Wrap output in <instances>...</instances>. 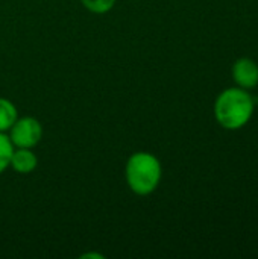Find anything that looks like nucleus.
<instances>
[{"instance_id":"nucleus-9","label":"nucleus","mask_w":258,"mask_h":259,"mask_svg":"<svg viewBox=\"0 0 258 259\" xmlns=\"http://www.w3.org/2000/svg\"><path fill=\"white\" fill-rule=\"evenodd\" d=\"M103 259L105 256L103 255H100V253H93V252H87V253H84V255H81V259Z\"/></svg>"},{"instance_id":"nucleus-5","label":"nucleus","mask_w":258,"mask_h":259,"mask_svg":"<svg viewBox=\"0 0 258 259\" xmlns=\"http://www.w3.org/2000/svg\"><path fill=\"white\" fill-rule=\"evenodd\" d=\"M9 167L20 175H29L38 167V156L32 152V149L14 147Z\"/></svg>"},{"instance_id":"nucleus-6","label":"nucleus","mask_w":258,"mask_h":259,"mask_svg":"<svg viewBox=\"0 0 258 259\" xmlns=\"http://www.w3.org/2000/svg\"><path fill=\"white\" fill-rule=\"evenodd\" d=\"M17 118L18 111L15 105L6 97H0V132H8Z\"/></svg>"},{"instance_id":"nucleus-7","label":"nucleus","mask_w":258,"mask_h":259,"mask_svg":"<svg viewBox=\"0 0 258 259\" xmlns=\"http://www.w3.org/2000/svg\"><path fill=\"white\" fill-rule=\"evenodd\" d=\"M12 152H14V146H12L8 134L0 132V175L3 171H6V168H9Z\"/></svg>"},{"instance_id":"nucleus-8","label":"nucleus","mask_w":258,"mask_h":259,"mask_svg":"<svg viewBox=\"0 0 258 259\" xmlns=\"http://www.w3.org/2000/svg\"><path fill=\"white\" fill-rule=\"evenodd\" d=\"M81 3L93 14H106L114 8L116 0H81Z\"/></svg>"},{"instance_id":"nucleus-1","label":"nucleus","mask_w":258,"mask_h":259,"mask_svg":"<svg viewBox=\"0 0 258 259\" xmlns=\"http://www.w3.org/2000/svg\"><path fill=\"white\" fill-rule=\"evenodd\" d=\"M163 176L160 159L149 152H134L125 164V181L128 188L137 196L152 194Z\"/></svg>"},{"instance_id":"nucleus-2","label":"nucleus","mask_w":258,"mask_h":259,"mask_svg":"<svg viewBox=\"0 0 258 259\" xmlns=\"http://www.w3.org/2000/svg\"><path fill=\"white\" fill-rule=\"evenodd\" d=\"M254 114V99L243 88L224 90L214 102L217 123L230 131L243 127Z\"/></svg>"},{"instance_id":"nucleus-3","label":"nucleus","mask_w":258,"mask_h":259,"mask_svg":"<svg viewBox=\"0 0 258 259\" xmlns=\"http://www.w3.org/2000/svg\"><path fill=\"white\" fill-rule=\"evenodd\" d=\"M8 132L12 146L20 149H33L43 138L41 123L30 115L18 117Z\"/></svg>"},{"instance_id":"nucleus-4","label":"nucleus","mask_w":258,"mask_h":259,"mask_svg":"<svg viewBox=\"0 0 258 259\" xmlns=\"http://www.w3.org/2000/svg\"><path fill=\"white\" fill-rule=\"evenodd\" d=\"M234 82L243 88L251 90L258 85V64L251 58H240L233 65Z\"/></svg>"}]
</instances>
